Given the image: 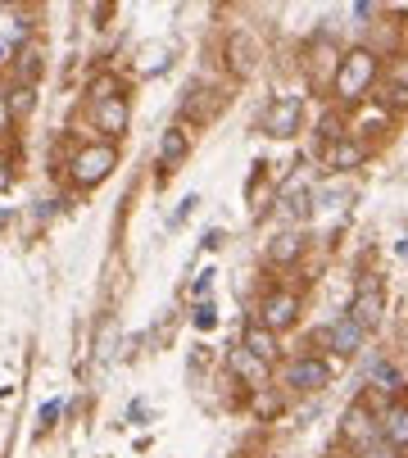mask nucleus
<instances>
[{
  "label": "nucleus",
  "mask_w": 408,
  "mask_h": 458,
  "mask_svg": "<svg viewBox=\"0 0 408 458\" xmlns=\"http://www.w3.org/2000/svg\"><path fill=\"white\" fill-rule=\"evenodd\" d=\"M372 82H377V55H372V50H350L345 59H340L331 87H336V96L354 100V96H363Z\"/></svg>",
  "instance_id": "obj_1"
},
{
  "label": "nucleus",
  "mask_w": 408,
  "mask_h": 458,
  "mask_svg": "<svg viewBox=\"0 0 408 458\" xmlns=\"http://www.w3.org/2000/svg\"><path fill=\"white\" fill-rule=\"evenodd\" d=\"M295 127H300V100L295 96H277L263 109V132L268 137H295Z\"/></svg>",
  "instance_id": "obj_2"
},
{
  "label": "nucleus",
  "mask_w": 408,
  "mask_h": 458,
  "mask_svg": "<svg viewBox=\"0 0 408 458\" xmlns=\"http://www.w3.org/2000/svg\"><path fill=\"white\" fill-rule=\"evenodd\" d=\"M336 69H340L336 50L327 46V37H318V41L309 46V55H304V73H309V82L322 91V87H331V82H336Z\"/></svg>",
  "instance_id": "obj_3"
},
{
  "label": "nucleus",
  "mask_w": 408,
  "mask_h": 458,
  "mask_svg": "<svg viewBox=\"0 0 408 458\" xmlns=\"http://www.w3.org/2000/svg\"><path fill=\"white\" fill-rule=\"evenodd\" d=\"M109 168H114V146H91V150H82V155L73 159V177H78L82 186L105 182Z\"/></svg>",
  "instance_id": "obj_4"
},
{
  "label": "nucleus",
  "mask_w": 408,
  "mask_h": 458,
  "mask_svg": "<svg viewBox=\"0 0 408 458\" xmlns=\"http://www.w3.org/2000/svg\"><path fill=\"white\" fill-rule=\"evenodd\" d=\"M327 381H331V368L322 359H295L286 368V386H295V390H322Z\"/></svg>",
  "instance_id": "obj_5"
},
{
  "label": "nucleus",
  "mask_w": 408,
  "mask_h": 458,
  "mask_svg": "<svg viewBox=\"0 0 408 458\" xmlns=\"http://www.w3.org/2000/svg\"><path fill=\"white\" fill-rule=\"evenodd\" d=\"M322 341L331 350H340V354H354V350H363V327L350 322V318H340L336 327H327V332H322Z\"/></svg>",
  "instance_id": "obj_6"
},
{
  "label": "nucleus",
  "mask_w": 408,
  "mask_h": 458,
  "mask_svg": "<svg viewBox=\"0 0 408 458\" xmlns=\"http://www.w3.org/2000/svg\"><path fill=\"white\" fill-rule=\"evenodd\" d=\"M291 322H295V295H286V291L268 295V304H263V327L268 332H282V327H291Z\"/></svg>",
  "instance_id": "obj_7"
},
{
  "label": "nucleus",
  "mask_w": 408,
  "mask_h": 458,
  "mask_svg": "<svg viewBox=\"0 0 408 458\" xmlns=\"http://www.w3.org/2000/svg\"><path fill=\"white\" fill-rule=\"evenodd\" d=\"M241 350H245V354H254L259 363H268L272 354H277V336H272L268 327L250 322V327H245V345H241Z\"/></svg>",
  "instance_id": "obj_8"
},
{
  "label": "nucleus",
  "mask_w": 408,
  "mask_h": 458,
  "mask_svg": "<svg viewBox=\"0 0 408 458\" xmlns=\"http://www.w3.org/2000/svg\"><path fill=\"white\" fill-rule=\"evenodd\" d=\"M368 381H372V386H381L386 395H395V390L404 386V372H399L395 363H386L381 354H372V359H368Z\"/></svg>",
  "instance_id": "obj_9"
},
{
  "label": "nucleus",
  "mask_w": 408,
  "mask_h": 458,
  "mask_svg": "<svg viewBox=\"0 0 408 458\" xmlns=\"http://www.w3.org/2000/svg\"><path fill=\"white\" fill-rule=\"evenodd\" d=\"M96 123H100V132H123V127H127V105L118 96L100 100L96 105Z\"/></svg>",
  "instance_id": "obj_10"
},
{
  "label": "nucleus",
  "mask_w": 408,
  "mask_h": 458,
  "mask_svg": "<svg viewBox=\"0 0 408 458\" xmlns=\"http://www.w3.org/2000/svg\"><path fill=\"white\" fill-rule=\"evenodd\" d=\"M186 150H191L186 132H182V127H168L164 141H159V164H164V168H173V164H182V159H186Z\"/></svg>",
  "instance_id": "obj_11"
},
{
  "label": "nucleus",
  "mask_w": 408,
  "mask_h": 458,
  "mask_svg": "<svg viewBox=\"0 0 408 458\" xmlns=\"http://www.w3.org/2000/svg\"><path fill=\"white\" fill-rule=\"evenodd\" d=\"M218 109H223V96H218V91H195V100L182 105V114H191L195 123H209Z\"/></svg>",
  "instance_id": "obj_12"
},
{
  "label": "nucleus",
  "mask_w": 408,
  "mask_h": 458,
  "mask_svg": "<svg viewBox=\"0 0 408 458\" xmlns=\"http://www.w3.org/2000/svg\"><path fill=\"white\" fill-rule=\"evenodd\" d=\"M381 431H386V445H404L408 449V409L404 404H395L390 413H386V422H381Z\"/></svg>",
  "instance_id": "obj_13"
},
{
  "label": "nucleus",
  "mask_w": 408,
  "mask_h": 458,
  "mask_svg": "<svg viewBox=\"0 0 408 458\" xmlns=\"http://www.w3.org/2000/svg\"><path fill=\"white\" fill-rule=\"evenodd\" d=\"M232 372H236V377H245L250 386H263L268 363H259V359H254V354H245V350H232Z\"/></svg>",
  "instance_id": "obj_14"
},
{
  "label": "nucleus",
  "mask_w": 408,
  "mask_h": 458,
  "mask_svg": "<svg viewBox=\"0 0 408 458\" xmlns=\"http://www.w3.org/2000/svg\"><path fill=\"white\" fill-rule=\"evenodd\" d=\"M350 322H359L363 332H372V327L381 322V295H377V291H372V295H359V304H354Z\"/></svg>",
  "instance_id": "obj_15"
},
{
  "label": "nucleus",
  "mask_w": 408,
  "mask_h": 458,
  "mask_svg": "<svg viewBox=\"0 0 408 458\" xmlns=\"http://www.w3.org/2000/svg\"><path fill=\"white\" fill-rule=\"evenodd\" d=\"M345 436L350 440H359V445H368V440H377V427H372V418L354 404L350 413H345Z\"/></svg>",
  "instance_id": "obj_16"
},
{
  "label": "nucleus",
  "mask_w": 408,
  "mask_h": 458,
  "mask_svg": "<svg viewBox=\"0 0 408 458\" xmlns=\"http://www.w3.org/2000/svg\"><path fill=\"white\" fill-rule=\"evenodd\" d=\"M327 164L331 168H354V164H363V146L359 141H336L327 150Z\"/></svg>",
  "instance_id": "obj_17"
},
{
  "label": "nucleus",
  "mask_w": 408,
  "mask_h": 458,
  "mask_svg": "<svg viewBox=\"0 0 408 458\" xmlns=\"http://www.w3.org/2000/svg\"><path fill=\"white\" fill-rule=\"evenodd\" d=\"M300 245H304L300 236H277L268 245V259H272V264H291V259L300 254Z\"/></svg>",
  "instance_id": "obj_18"
},
{
  "label": "nucleus",
  "mask_w": 408,
  "mask_h": 458,
  "mask_svg": "<svg viewBox=\"0 0 408 458\" xmlns=\"http://www.w3.org/2000/svg\"><path fill=\"white\" fill-rule=\"evenodd\" d=\"M23 37H28V23H23L19 14H5V10H0V41L14 46V41H23Z\"/></svg>",
  "instance_id": "obj_19"
},
{
  "label": "nucleus",
  "mask_w": 408,
  "mask_h": 458,
  "mask_svg": "<svg viewBox=\"0 0 408 458\" xmlns=\"http://www.w3.org/2000/svg\"><path fill=\"white\" fill-rule=\"evenodd\" d=\"M250 50H254V41H250L245 32H236V37H232V55H236V73H250Z\"/></svg>",
  "instance_id": "obj_20"
},
{
  "label": "nucleus",
  "mask_w": 408,
  "mask_h": 458,
  "mask_svg": "<svg viewBox=\"0 0 408 458\" xmlns=\"http://www.w3.org/2000/svg\"><path fill=\"white\" fill-rule=\"evenodd\" d=\"M282 209L295 214V218H304V214H309V195H304V191H286V195H282Z\"/></svg>",
  "instance_id": "obj_21"
},
{
  "label": "nucleus",
  "mask_w": 408,
  "mask_h": 458,
  "mask_svg": "<svg viewBox=\"0 0 408 458\" xmlns=\"http://www.w3.org/2000/svg\"><path fill=\"white\" fill-rule=\"evenodd\" d=\"M363 454H368V458H395V445H386V440H368Z\"/></svg>",
  "instance_id": "obj_22"
},
{
  "label": "nucleus",
  "mask_w": 408,
  "mask_h": 458,
  "mask_svg": "<svg viewBox=\"0 0 408 458\" xmlns=\"http://www.w3.org/2000/svg\"><path fill=\"white\" fill-rule=\"evenodd\" d=\"M214 322H218V318H214V309H200V313H195V327H200V332H209Z\"/></svg>",
  "instance_id": "obj_23"
},
{
  "label": "nucleus",
  "mask_w": 408,
  "mask_h": 458,
  "mask_svg": "<svg viewBox=\"0 0 408 458\" xmlns=\"http://www.w3.org/2000/svg\"><path fill=\"white\" fill-rule=\"evenodd\" d=\"M14 109H19V114H23V109H32V91H28V87L14 96Z\"/></svg>",
  "instance_id": "obj_24"
},
{
  "label": "nucleus",
  "mask_w": 408,
  "mask_h": 458,
  "mask_svg": "<svg viewBox=\"0 0 408 458\" xmlns=\"http://www.w3.org/2000/svg\"><path fill=\"white\" fill-rule=\"evenodd\" d=\"M55 418H59V404H46V409H41V427H50Z\"/></svg>",
  "instance_id": "obj_25"
},
{
  "label": "nucleus",
  "mask_w": 408,
  "mask_h": 458,
  "mask_svg": "<svg viewBox=\"0 0 408 458\" xmlns=\"http://www.w3.org/2000/svg\"><path fill=\"white\" fill-rule=\"evenodd\" d=\"M14 59V46H5V41H0V64H10Z\"/></svg>",
  "instance_id": "obj_26"
},
{
  "label": "nucleus",
  "mask_w": 408,
  "mask_h": 458,
  "mask_svg": "<svg viewBox=\"0 0 408 458\" xmlns=\"http://www.w3.org/2000/svg\"><path fill=\"white\" fill-rule=\"evenodd\" d=\"M5 123H10V105L0 100V132H5Z\"/></svg>",
  "instance_id": "obj_27"
},
{
  "label": "nucleus",
  "mask_w": 408,
  "mask_h": 458,
  "mask_svg": "<svg viewBox=\"0 0 408 458\" xmlns=\"http://www.w3.org/2000/svg\"><path fill=\"white\" fill-rule=\"evenodd\" d=\"M0 186H10V168L5 164H0Z\"/></svg>",
  "instance_id": "obj_28"
},
{
  "label": "nucleus",
  "mask_w": 408,
  "mask_h": 458,
  "mask_svg": "<svg viewBox=\"0 0 408 458\" xmlns=\"http://www.w3.org/2000/svg\"><path fill=\"white\" fill-rule=\"evenodd\" d=\"M395 250H399V254H404V259H408V236H404V241H399V245H395Z\"/></svg>",
  "instance_id": "obj_29"
}]
</instances>
